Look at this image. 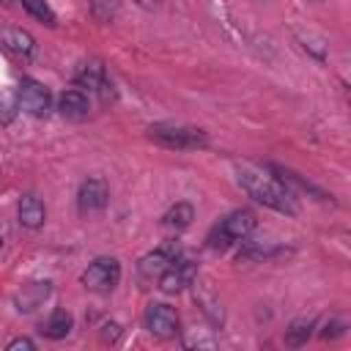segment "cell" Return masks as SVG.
I'll list each match as a JSON object with an SVG mask.
<instances>
[{
    "label": "cell",
    "instance_id": "obj_1",
    "mask_svg": "<svg viewBox=\"0 0 351 351\" xmlns=\"http://www.w3.org/2000/svg\"><path fill=\"white\" fill-rule=\"evenodd\" d=\"M239 186L258 203H263L271 211H280L285 217H296L299 206H296V195L285 186V181L258 170V167H239Z\"/></svg>",
    "mask_w": 351,
    "mask_h": 351
},
{
    "label": "cell",
    "instance_id": "obj_2",
    "mask_svg": "<svg viewBox=\"0 0 351 351\" xmlns=\"http://www.w3.org/2000/svg\"><path fill=\"white\" fill-rule=\"evenodd\" d=\"M148 140H154L162 148H176V151H197L208 145V134L197 126H184L173 121H159L145 129Z\"/></svg>",
    "mask_w": 351,
    "mask_h": 351
},
{
    "label": "cell",
    "instance_id": "obj_3",
    "mask_svg": "<svg viewBox=\"0 0 351 351\" xmlns=\"http://www.w3.org/2000/svg\"><path fill=\"white\" fill-rule=\"evenodd\" d=\"M255 225H258L255 211H250V208H236V211L225 214V217L208 230L206 244H208L211 250H228L230 244L244 241V239L255 230Z\"/></svg>",
    "mask_w": 351,
    "mask_h": 351
},
{
    "label": "cell",
    "instance_id": "obj_4",
    "mask_svg": "<svg viewBox=\"0 0 351 351\" xmlns=\"http://www.w3.org/2000/svg\"><path fill=\"white\" fill-rule=\"evenodd\" d=\"M80 280L90 293H112L121 282V263L115 258H96L88 263Z\"/></svg>",
    "mask_w": 351,
    "mask_h": 351
},
{
    "label": "cell",
    "instance_id": "obj_5",
    "mask_svg": "<svg viewBox=\"0 0 351 351\" xmlns=\"http://www.w3.org/2000/svg\"><path fill=\"white\" fill-rule=\"evenodd\" d=\"M16 99H19V107L33 115V118H44L49 110H52V96H49V88L33 77H22L19 88H16Z\"/></svg>",
    "mask_w": 351,
    "mask_h": 351
},
{
    "label": "cell",
    "instance_id": "obj_6",
    "mask_svg": "<svg viewBox=\"0 0 351 351\" xmlns=\"http://www.w3.org/2000/svg\"><path fill=\"white\" fill-rule=\"evenodd\" d=\"M143 321H145V329H148L154 337H162V340H170V337H176V335L181 332V318H178V313H176L170 304H165V302L148 304Z\"/></svg>",
    "mask_w": 351,
    "mask_h": 351
},
{
    "label": "cell",
    "instance_id": "obj_7",
    "mask_svg": "<svg viewBox=\"0 0 351 351\" xmlns=\"http://www.w3.org/2000/svg\"><path fill=\"white\" fill-rule=\"evenodd\" d=\"M107 200H110V186H107L104 178L90 176V178H85V181L80 184V189H77V208H80L82 217H90V214L104 211Z\"/></svg>",
    "mask_w": 351,
    "mask_h": 351
},
{
    "label": "cell",
    "instance_id": "obj_8",
    "mask_svg": "<svg viewBox=\"0 0 351 351\" xmlns=\"http://www.w3.org/2000/svg\"><path fill=\"white\" fill-rule=\"evenodd\" d=\"M195 277H197V266H195V261L178 255V258L159 274L156 285H159L162 293H178V291H184L186 285H192Z\"/></svg>",
    "mask_w": 351,
    "mask_h": 351
},
{
    "label": "cell",
    "instance_id": "obj_9",
    "mask_svg": "<svg viewBox=\"0 0 351 351\" xmlns=\"http://www.w3.org/2000/svg\"><path fill=\"white\" fill-rule=\"evenodd\" d=\"M178 258V247L170 241V244H162L159 250H154V252H148L143 261H140V277L143 280H159V274L173 263Z\"/></svg>",
    "mask_w": 351,
    "mask_h": 351
},
{
    "label": "cell",
    "instance_id": "obj_10",
    "mask_svg": "<svg viewBox=\"0 0 351 351\" xmlns=\"http://www.w3.org/2000/svg\"><path fill=\"white\" fill-rule=\"evenodd\" d=\"M49 293H52V282L49 280H36V282L22 285V291H16L14 304H16L19 313H33L36 307H41L47 302Z\"/></svg>",
    "mask_w": 351,
    "mask_h": 351
},
{
    "label": "cell",
    "instance_id": "obj_11",
    "mask_svg": "<svg viewBox=\"0 0 351 351\" xmlns=\"http://www.w3.org/2000/svg\"><path fill=\"white\" fill-rule=\"evenodd\" d=\"M16 217H19V225L22 228L38 230L44 225V219H47V206L36 195H22L19 197V206H16Z\"/></svg>",
    "mask_w": 351,
    "mask_h": 351
},
{
    "label": "cell",
    "instance_id": "obj_12",
    "mask_svg": "<svg viewBox=\"0 0 351 351\" xmlns=\"http://www.w3.org/2000/svg\"><path fill=\"white\" fill-rule=\"evenodd\" d=\"M88 110H90L88 96H85L80 88H69V90H63V93L58 96V112H60L63 118H69V121H82V118H88Z\"/></svg>",
    "mask_w": 351,
    "mask_h": 351
},
{
    "label": "cell",
    "instance_id": "obj_13",
    "mask_svg": "<svg viewBox=\"0 0 351 351\" xmlns=\"http://www.w3.org/2000/svg\"><path fill=\"white\" fill-rule=\"evenodd\" d=\"M0 44L8 52L19 55V58H30L36 52V38L27 30H22V27H5V30H0Z\"/></svg>",
    "mask_w": 351,
    "mask_h": 351
},
{
    "label": "cell",
    "instance_id": "obj_14",
    "mask_svg": "<svg viewBox=\"0 0 351 351\" xmlns=\"http://www.w3.org/2000/svg\"><path fill=\"white\" fill-rule=\"evenodd\" d=\"M107 80V71H104V66H101V60H85V63H80V69L74 71V85L77 88H88V90H96L101 82Z\"/></svg>",
    "mask_w": 351,
    "mask_h": 351
},
{
    "label": "cell",
    "instance_id": "obj_15",
    "mask_svg": "<svg viewBox=\"0 0 351 351\" xmlns=\"http://www.w3.org/2000/svg\"><path fill=\"white\" fill-rule=\"evenodd\" d=\"M71 329H74V315H71L69 310H63V307L52 310V315H49V318L44 321V326H41V332H44L49 340H63Z\"/></svg>",
    "mask_w": 351,
    "mask_h": 351
},
{
    "label": "cell",
    "instance_id": "obj_16",
    "mask_svg": "<svg viewBox=\"0 0 351 351\" xmlns=\"http://www.w3.org/2000/svg\"><path fill=\"white\" fill-rule=\"evenodd\" d=\"M192 219H195V206L186 203V200H178V203H173V206L165 211L162 225H165V228H173V230H186V228L192 225Z\"/></svg>",
    "mask_w": 351,
    "mask_h": 351
},
{
    "label": "cell",
    "instance_id": "obj_17",
    "mask_svg": "<svg viewBox=\"0 0 351 351\" xmlns=\"http://www.w3.org/2000/svg\"><path fill=\"white\" fill-rule=\"evenodd\" d=\"M313 329H315V318H293L285 329V346H291V348L304 346L310 340Z\"/></svg>",
    "mask_w": 351,
    "mask_h": 351
},
{
    "label": "cell",
    "instance_id": "obj_18",
    "mask_svg": "<svg viewBox=\"0 0 351 351\" xmlns=\"http://www.w3.org/2000/svg\"><path fill=\"white\" fill-rule=\"evenodd\" d=\"M22 8L33 19H38L41 25H47V27H55L58 25V16H55V11H52V5L47 0H22Z\"/></svg>",
    "mask_w": 351,
    "mask_h": 351
},
{
    "label": "cell",
    "instance_id": "obj_19",
    "mask_svg": "<svg viewBox=\"0 0 351 351\" xmlns=\"http://www.w3.org/2000/svg\"><path fill=\"white\" fill-rule=\"evenodd\" d=\"M277 255H288V250L274 247V244H252V247H244L239 252V261H269Z\"/></svg>",
    "mask_w": 351,
    "mask_h": 351
},
{
    "label": "cell",
    "instance_id": "obj_20",
    "mask_svg": "<svg viewBox=\"0 0 351 351\" xmlns=\"http://www.w3.org/2000/svg\"><path fill=\"white\" fill-rule=\"evenodd\" d=\"M118 8H121L118 0H90V14L96 22H112Z\"/></svg>",
    "mask_w": 351,
    "mask_h": 351
},
{
    "label": "cell",
    "instance_id": "obj_21",
    "mask_svg": "<svg viewBox=\"0 0 351 351\" xmlns=\"http://www.w3.org/2000/svg\"><path fill=\"white\" fill-rule=\"evenodd\" d=\"M343 332H346V324H343L340 318H332V321H329V324L324 326L321 337H324V340H335V337H340Z\"/></svg>",
    "mask_w": 351,
    "mask_h": 351
},
{
    "label": "cell",
    "instance_id": "obj_22",
    "mask_svg": "<svg viewBox=\"0 0 351 351\" xmlns=\"http://www.w3.org/2000/svg\"><path fill=\"white\" fill-rule=\"evenodd\" d=\"M101 340L104 343H118V337H121V326L115 324V321H107V324H101Z\"/></svg>",
    "mask_w": 351,
    "mask_h": 351
},
{
    "label": "cell",
    "instance_id": "obj_23",
    "mask_svg": "<svg viewBox=\"0 0 351 351\" xmlns=\"http://www.w3.org/2000/svg\"><path fill=\"white\" fill-rule=\"evenodd\" d=\"M96 93H99V99H101V104H110L112 99H115V88H112V82H110V77L96 88Z\"/></svg>",
    "mask_w": 351,
    "mask_h": 351
},
{
    "label": "cell",
    "instance_id": "obj_24",
    "mask_svg": "<svg viewBox=\"0 0 351 351\" xmlns=\"http://www.w3.org/2000/svg\"><path fill=\"white\" fill-rule=\"evenodd\" d=\"M5 348H8V351H19V348H25V351H36V343H33L30 337H14V340H8Z\"/></svg>",
    "mask_w": 351,
    "mask_h": 351
},
{
    "label": "cell",
    "instance_id": "obj_25",
    "mask_svg": "<svg viewBox=\"0 0 351 351\" xmlns=\"http://www.w3.org/2000/svg\"><path fill=\"white\" fill-rule=\"evenodd\" d=\"M134 3H137L140 8H156V3H159V0H134Z\"/></svg>",
    "mask_w": 351,
    "mask_h": 351
},
{
    "label": "cell",
    "instance_id": "obj_26",
    "mask_svg": "<svg viewBox=\"0 0 351 351\" xmlns=\"http://www.w3.org/2000/svg\"><path fill=\"white\" fill-rule=\"evenodd\" d=\"M0 250H3V236H0Z\"/></svg>",
    "mask_w": 351,
    "mask_h": 351
},
{
    "label": "cell",
    "instance_id": "obj_27",
    "mask_svg": "<svg viewBox=\"0 0 351 351\" xmlns=\"http://www.w3.org/2000/svg\"><path fill=\"white\" fill-rule=\"evenodd\" d=\"M307 3H321V0H307Z\"/></svg>",
    "mask_w": 351,
    "mask_h": 351
}]
</instances>
